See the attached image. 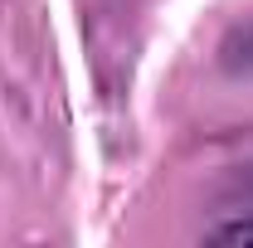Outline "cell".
Segmentation results:
<instances>
[{"label":"cell","instance_id":"obj_1","mask_svg":"<svg viewBox=\"0 0 253 248\" xmlns=\"http://www.w3.org/2000/svg\"><path fill=\"white\" fill-rule=\"evenodd\" d=\"M210 244H229V248H253V219H234L210 229Z\"/></svg>","mask_w":253,"mask_h":248}]
</instances>
